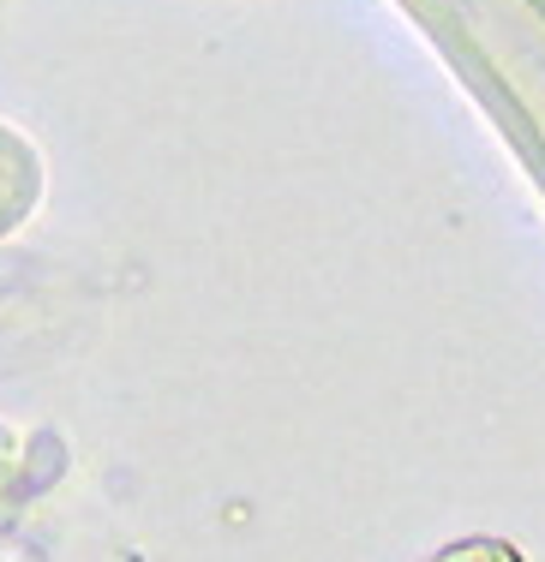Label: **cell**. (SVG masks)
I'll list each match as a JSON object with an SVG mask.
<instances>
[{
  "label": "cell",
  "mask_w": 545,
  "mask_h": 562,
  "mask_svg": "<svg viewBox=\"0 0 545 562\" xmlns=\"http://www.w3.org/2000/svg\"><path fill=\"white\" fill-rule=\"evenodd\" d=\"M432 562H527V557L503 539H461V544H449V551H437Z\"/></svg>",
  "instance_id": "1"
}]
</instances>
